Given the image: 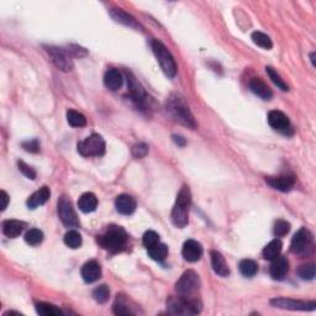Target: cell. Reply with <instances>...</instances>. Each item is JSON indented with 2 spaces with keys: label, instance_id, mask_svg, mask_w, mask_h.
I'll list each match as a JSON object with an SVG mask.
<instances>
[{
  "label": "cell",
  "instance_id": "obj_1",
  "mask_svg": "<svg viewBox=\"0 0 316 316\" xmlns=\"http://www.w3.org/2000/svg\"><path fill=\"white\" fill-rule=\"evenodd\" d=\"M165 109H167V113L170 114L174 121L179 122V124L184 125L189 129L197 128V122H195L191 109L185 104V101L182 98H179L178 95H171L167 99Z\"/></svg>",
  "mask_w": 316,
  "mask_h": 316
},
{
  "label": "cell",
  "instance_id": "obj_2",
  "mask_svg": "<svg viewBox=\"0 0 316 316\" xmlns=\"http://www.w3.org/2000/svg\"><path fill=\"white\" fill-rule=\"evenodd\" d=\"M98 241L101 247L107 251L111 252V254H117L126 247L128 235H126L124 228L120 226H109L103 235L99 236Z\"/></svg>",
  "mask_w": 316,
  "mask_h": 316
},
{
  "label": "cell",
  "instance_id": "obj_3",
  "mask_svg": "<svg viewBox=\"0 0 316 316\" xmlns=\"http://www.w3.org/2000/svg\"><path fill=\"white\" fill-rule=\"evenodd\" d=\"M192 203V194L189 191V186L184 185L177 197L176 205L173 206L172 210V222L174 226L183 228L188 225V210Z\"/></svg>",
  "mask_w": 316,
  "mask_h": 316
},
{
  "label": "cell",
  "instance_id": "obj_4",
  "mask_svg": "<svg viewBox=\"0 0 316 316\" xmlns=\"http://www.w3.org/2000/svg\"><path fill=\"white\" fill-rule=\"evenodd\" d=\"M167 308L173 315H195L201 311V303L195 298L171 297L167 300Z\"/></svg>",
  "mask_w": 316,
  "mask_h": 316
},
{
  "label": "cell",
  "instance_id": "obj_5",
  "mask_svg": "<svg viewBox=\"0 0 316 316\" xmlns=\"http://www.w3.org/2000/svg\"><path fill=\"white\" fill-rule=\"evenodd\" d=\"M151 47L165 76L173 78L177 73V65H176V61H174L173 56L171 55L170 51L167 50V47H165L164 45L158 40H152Z\"/></svg>",
  "mask_w": 316,
  "mask_h": 316
},
{
  "label": "cell",
  "instance_id": "obj_6",
  "mask_svg": "<svg viewBox=\"0 0 316 316\" xmlns=\"http://www.w3.org/2000/svg\"><path fill=\"white\" fill-rule=\"evenodd\" d=\"M78 152L83 157H100L105 153V141L100 135L93 134L77 144Z\"/></svg>",
  "mask_w": 316,
  "mask_h": 316
},
{
  "label": "cell",
  "instance_id": "obj_7",
  "mask_svg": "<svg viewBox=\"0 0 316 316\" xmlns=\"http://www.w3.org/2000/svg\"><path fill=\"white\" fill-rule=\"evenodd\" d=\"M200 287V279L199 276L194 272V270H186L180 277L179 281L176 284V290L178 291L179 296L192 298L195 291Z\"/></svg>",
  "mask_w": 316,
  "mask_h": 316
},
{
  "label": "cell",
  "instance_id": "obj_8",
  "mask_svg": "<svg viewBox=\"0 0 316 316\" xmlns=\"http://www.w3.org/2000/svg\"><path fill=\"white\" fill-rule=\"evenodd\" d=\"M312 248V235L306 227H302L291 240L290 251L294 255L305 256Z\"/></svg>",
  "mask_w": 316,
  "mask_h": 316
},
{
  "label": "cell",
  "instance_id": "obj_9",
  "mask_svg": "<svg viewBox=\"0 0 316 316\" xmlns=\"http://www.w3.org/2000/svg\"><path fill=\"white\" fill-rule=\"evenodd\" d=\"M45 48L57 68L63 72H71L73 69V62L67 50L56 46H46Z\"/></svg>",
  "mask_w": 316,
  "mask_h": 316
},
{
  "label": "cell",
  "instance_id": "obj_10",
  "mask_svg": "<svg viewBox=\"0 0 316 316\" xmlns=\"http://www.w3.org/2000/svg\"><path fill=\"white\" fill-rule=\"evenodd\" d=\"M58 215L63 225L67 227H78L79 221H78L77 214L74 212L72 203L68 200L67 197H62L58 201Z\"/></svg>",
  "mask_w": 316,
  "mask_h": 316
},
{
  "label": "cell",
  "instance_id": "obj_11",
  "mask_svg": "<svg viewBox=\"0 0 316 316\" xmlns=\"http://www.w3.org/2000/svg\"><path fill=\"white\" fill-rule=\"evenodd\" d=\"M275 308L279 309H287V310H302V311H311L315 310L316 303L315 302H302V300H294L287 299V298H276V299L270 300Z\"/></svg>",
  "mask_w": 316,
  "mask_h": 316
},
{
  "label": "cell",
  "instance_id": "obj_12",
  "mask_svg": "<svg viewBox=\"0 0 316 316\" xmlns=\"http://www.w3.org/2000/svg\"><path fill=\"white\" fill-rule=\"evenodd\" d=\"M268 124L273 130L282 132V134L288 135L291 134L293 129H291L290 121H289L288 116L284 113L279 110H272L268 114Z\"/></svg>",
  "mask_w": 316,
  "mask_h": 316
},
{
  "label": "cell",
  "instance_id": "obj_13",
  "mask_svg": "<svg viewBox=\"0 0 316 316\" xmlns=\"http://www.w3.org/2000/svg\"><path fill=\"white\" fill-rule=\"evenodd\" d=\"M182 255L184 257L185 261L192 262H198L203 256V246L200 242L195 240H188L185 241L184 245H183Z\"/></svg>",
  "mask_w": 316,
  "mask_h": 316
},
{
  "label": "cell",
  "instance_id": "obj_14",
  "mask_svg": "<svg viewBox=\"0 0 316 316\" xmlns=\"http://www.w3.org/2000/svg\"><path fill=\"white\" fill-rule=\"evenodd\" d=\"M266 182L276 191L287 193L293 189L296 184V179L289 176H278V177H267Z\"/></svg>",
  "mask_w": 316,
  "mask_h": 316
},
{
  "label": "cell",
  "instance_id": "obj_15",
  "mask_svg": "<svg viewBox=\"0 0 316 316\" xmlns=\"http://www.w3.org/2000/svg\"><path fill=\"white\" fill-rule=\"evenodd\" d=\"M289 270V262L285 257H278L275 258L272 261V264H270L269 273L270 277H272L275 281H282V279L285 278Z\"/></svg>",
  "mask_w": 316,
  "mask_h": 316
},
{
  "label": "cell",
  "instance_id": "obj_16",
  "mask_svg": "<svg viewBox=\"0 0 316 316\" xmlns=\"http://www.w3.org/2000/svg\"><path fill=\"white\" fill-rule=\"evenodd\" d=\"M80 275L86 283H94L101 277L100 264L95 261H89L82 267Z\"/></svg>",
  "mask_w": 316,
  "mask_h": 316
},
{
  "label": "cell",
  "instance_id": "obj_17",
  "mask_svg": "<svg viewBox=\"0 0 316 316\" xmlns=\"http://www.w3.org/2000/svg\"><path fill=\"white\" fill-rule=\"evenodd\" d=\"M249 89L254 94L260 96L263 100H270L273 96L272 89L261 78H252L251 82H249Z\"/></svg>",
  "mask_w": 316,
  "mask_h": 316
},
{
  "label": "cell",
  "instance_id": "obj_18",
  "mask_svg": "<svg viewBox=\"0 0 316 316\" xmlns=\"http://www.w3.org/2000/svg\"><path fill=\"white\" fill-rule=\"evenodd\" d=\"M115 207L122 215H131L136 210V201L131 195L121 194L116 198Z\"/></svg>",
  "mask_w": 316,
  "mask_h": 316
},
{
  "label": "cell",
  "instance_id": "obj_19",
  "mask_svg": "<svg viewBox=\"0 0 316 316\" xmlns=\"http://www.w3.org/2000/svg\"><path fill=\"white\" fill-rule=\"evenodd\" d=\"M210 256H212L213 269L216 275H219L220 277H227L230 275V269H228V266L226 261H225V257L220 254V252L212 251Z\"/></svg>",
  "mask_w": 316,
  "mask_h": 316
},
{
  "label": "cell",
  "instance_id": "obj_20",
  "mask_svg": "<svg viewBox=\"0 0 316 316\" xmlns=\"http://www.w3.org/2000/svg\"><path fill=\"white\" fill-rule=\"evenodd\" d=\"M122 74L115 68H110L109 71H107L104 76V84L109 90H115L120 89L122 86Z\"/></svg>",
  "mask_w": 316,
  "mask_h": 316
},
{
  "label": "cell",
  "instance_id": "obj_21",
  "mask_svg": "<svg viewBox=\"0 0 316 316\" xmlns=\"http://www.w3.org/2000/svg\"><path fill=\"white\" fill-rule=\"evenodd\" d=\"M50 195H51L50 189H48L47 186H42L41 189L35 192L28 199L29 209H36V207L46 204L48 199H50Z\"/></svg>",
  "mask_w": 316,
  "mask_h": 316
},
{
  "label": "cell",
  "instance_id": "obj_22",
  "mask_svg": "<svg viewBox=\"0 0 316 316\" xmlns=\"http://www.w3.org/2000/svg\"><path fill=\"white\" fill-rule=\"evenodd\" d=\"M25 222L19 220H7L3 224V233L9 239H16L25 228Z\"/></svg>",
  "mask_w": 316,
  "mask_h": 316
},
{
  "label": "cell",
  "instance_id": "obj_23",
  "mask_svg": "<svg viewBox=\"0 0 316 316\" xmlns=\"http://www.w3.org/2000/svg\"><path fill=\"white\" fill-rule=\"evenodd\" d=\"M128 86L132 100L136 101L138 105H142L144 100H146V94H144V90L142 87L140 86V83H137V80L132 76H129Z\"/></svg>",
  "mask_w": 316,
  "mask_h": 316
},
{
  "label": "cell",
  "instance_id": "obj_24",
  "mask_svg": "<svg viewBox=\"0 0 316 316\" xmlns=\"http://www.w3.org/2000/svg\"><path fill=\"white\" fill-rule=\"evenodd\" d=\"M96 206H98V198L93 193H84L83 195H80L79 200H78V207L80 212L86 214L93 213Z\"/></svg>",
  "mask_w": 316,
  "mask_h": 316
},
{
  "label": "cell",
  "instance_id": "obj_25",
  "mask_svg": "<svg viewBox=\"0 0 316 316\" xmlns=\"http://www.w3.org/2000/svg\"><path fill=\"white\" fill-rule=\"evenodd\" d=\"M110 15L114 20L117 21V23L124 24V25L130 26V28H134V29L140 28V25L136 23V20H135L131 15H129L128 13H125V11H122L121 9H111Z\"/></svg>",
  "mask_w": 316,
  "mask_h": 316
},
{
  "label": "cell",
  "instance_id": "obj_26",
  "mask_svg": "<svg viewBox=\"0 0 316 316\" xmlns=\"http://www.w3.org/2000/svg\"><path fill=\"white\" fill-rule=\"evenodd\" d=\"M283 248V243L281 240H273L270 241L268 245L266 246L263 249V258L267 261H273L275 258L281 256Z\"/></svg>",
  "mask_w": 316,
  "mask_h": 316
},
{
  "label": "cell",
  "instance_id": "obj_27",
  "mask_svg": "<svg viewBox=\"0 0 316 316\" xmlns=\"http://www.w3.org/2000/svg\"><path fill=\"white\" fill-rule=\"evenodd\" d=\"M239 268H240L241 275H242L243 277L251 278V277L256 276V273L258 272V264L252 260H242L240 262Z\"/></svg>",
  "mask_w": 316,
  "mask_h": 316
},
{
  "label": "cell",
  "instance_id": "obj_28",
  "mask_svg": "<svg viewBox=\"0 0 316 316\" xmlns=\"http://www.w3.org/2000/svg\"><path fill=\"white\" fill-rule=\"evenodd\" d=\"M149 251L150 257L152 258V260L157 261V262H162L165 260V257H167L168 255V247L164 245V243H157L156 246H153L152 248L147 249Z\"/></svg>",
  "mask_w": 316,
  "mask_h": 316
},
{
  "label": "cell",
  "instance_id": "obj_29",
  "mask_svg": "<svg viewBox=\"0 0 316 316\" xmlns=\"http://www.w3.org/2000/svg\"><path fill=\"white\" fill-rule=\"evenodd\" d=\"M67 121L73 128H83L87 125V119L83 114L78 113L76 110L67 111Z\"/></svg>",
  "mask_w": 316,
  "mask_h": 316
},
{
  "label": "cell",
  "instance_id": "obj_30",
  "mask_svg": "<svg viewBox=\"0 0 316 316\" xmlns=\"http://www.w3.org/2000/svg\"><path fill=\"white\" fill-rule=\"evenodd\" d=\"M65 243L69 248H79L82 246V236L76 230L68 231L65 235Z\"/></svg>",
  "mask_w": 316,
  "mask_h": 316
},
{
  "label": "cell",
  "instance_id": "obj_31",
  "mask_svg": "<svg viewBox=\"0 0 316 316\" xmlns=\"http://www.w3.org/2000/svg\"><path fill=\"white\" fill-rule=\"evenodd\" d=\"M36 311H37V314L44 315V316L62 315L61 310L57 309L56 306L51 305V304H47V303H37V304H36Z\"/></svg>",
  "mask_w": 316,
  "mask_h": 316
},
{
  "label": "cell",
  "instance_id": "obj_32",
  "mask_svg": "<svg viewBox=\"0 0 316 316\" xmlns=\"http://www.w3.org/2000/svg\"><path fill=\"white\" fill-rule=\"evenodd\" d=\"M252 40L257 46H260L261 48H264V50H270L273 46L272 40H270L269 36H267L266 34L261 31H255L252 34Z\"/></svg>",
  "mask_w": 316,
  "mask_h": 316
},
{
  "label": "cell",
  "instance_id": "obj_33",
  "mask_svg": "<svg viewBox=\"0 0 316 316\" xmlns=\"http://www.w3.org/2000/svg\"><path fill=\"white\" fill-rule=\"evenodd\" d=\"M109 297H110L109 287L105 284L99 285V287H96L94 290H93V298H94L95 302L99 304L107 303L108 300H109Z\"/></svg>",
  "mask_w": 316,
  "mask_h": 316
},
{
  "label": "cell",
  "instance_id": "obj_34",
  "mask_svg": "<svg viewBox=\"0 0 316 316\" xmlns=\"http://www.w3.org/2000/svg\"><path fill=\"white\" fill-rule=\"evenodd\" d=\"M25 241L30 246H37L44 241V233L38 228H31L25 234Z\"/></svg>",
  "mask_w": 316,
  "mask_h": 316
},
{
  "label": "cell",
  "instance_id": "obj_35",
  "mask_svg": "<svg viewBox=\"0 0 316 316\" xmlns=\"http://www.w3.org/2000/svg\"><path fill=\"white\" fill-rule=\"evenodd\" d=\"M266 72H267V74H268V76H269L270 79H272V82L275 83L279 89L283 90V92H288V90H289L288 84L282 79V77L279 76L278 72H277L275 68L266 67Z\"/></svg>",
  "mask_w": 316,
  "mask_h": 316
},
{
  "label": "cell",
  "instance_id": "obj_36",
  "mask_svg": "<svg viewBox=\"0 0 316 316\" xmlns=\"http://www.w3.org/2000/svg\"><path fill=\"white\" fill-rule=\"evenodd\" d=\"M298 275L303 281H312L315 278V264L308 263L304 264L298 269Z\"/></svg>",
  "mask_w": 316,
  "mask_h": 316
},
{
  "label": "cell",
  "instance_id": "obj_37",
  "mask_svg": "<svg viewBox=\"0 0 316 316\" xmlns=\"http://www.w3.org/2000/svg\"><path fill=\"white\" fill-rule=\"evenodd\" d=\"M142 242H143V246L147 249L152 248L153 246H156L157 243H159L158 234L155 233V231H147V233H144L143 235Z\"/></svg>",
  "mask_w": 316,
  "mask_h": 316
},
{
  "label": "cell",
  "instance_id": "obj_38",
  "mask_svg": "<svg viewBox=\"0 0 316 316\" xmlns=\"http://www.w3.org/2000/svg\"><path fill=\"white\" fill-rule=\"evenodd\" d=\"M289 231H290V224L285 220H277L275 224V228H273V233L277 237H283L285 236Z\"/></svg>",
  "mask_w": 316,
  "mask_h": 316
},
{
  "label": "cell",
  "instance_id": "obj_39",
  "mask_svg": "<svg viewBox=\"0 0 316 316\" xmlns=\"http://www.w3.org/2000/svg\"><path fill=\"white\" fill-rule=\"evenodd\" d=\"M149 153V146L143 142H138L132 147V156L135 158H143Z\"/></svg>",
  "mask_w": 316,
  "mask_h": 316
},
{
  "label": "cell",
  "instance_id": "obj_40",
  "mask_svg": "<svg viewBox=\"0 0 316 316\" xmlns=\"http://www.w3.org/2000/svg\"><path fill=\"white\" fill-rule=\"evenodd\" d=\"M17 165H19V171L21 173L24 174V176L26 177V178H29V179H32L34 180L35 178H36V172H35V170L32 167H30L29 164H26L25 162H23V161H19L17 162Z\"/></svg>",
  "mask_w": 316,
  "mask_h": 316
},
{
  "label": "cell",
  "instance_id": "obj_41",
  "mask_svg": "<svg viewBox=\"0 0 316 316\" xmlns=\"http://www.w3.org/2000/svg\"><path fill=\"white\" fill-rule=\"evenodd\" d=\"M23 149L28 152L37 153L40 151V143H38V141L36 140V138H34V140H29L23 142Z\"/></svg>",
  "mask_w": 316,
  "mask_h": 316
},
{
  "label": "cell",
  "instance_id": "obj_42",
  "mask_svg": "<svg viewBox=\"0 0 316 316\" xmlns=\"http://www.w3.org/2000/svg\"><path fill=\"white\" fill-rule=\"evenodd\" d=\"M114 312H115L116 315H130L132 314V311L129 308L128 305H126L125 303H115L114 304Z\"/></svg>",
  "mask_w": 316,
  "mask_h": 316
},
{
  "label": "cell",
  "instance_id": "obj_43",
  "mask_svg": "<svg viewBox=\"0 0 316 316\" xmlns=\"http://www.w3.org/2000/svg\"><path fill=\"white\" fill-rule=\"evenodd\" d=\"M67 51L69 52V55L73 56V57H79V58H80V57L87 56V51L82 47L76 46V45H72V46H69Z\"/></svg>",
  "mask_w": 316,
  "mask_h": 316
},
{
  "label": "cell",
  "instance_id": "obj_44",
  "mask_svg": "<svg viewBox=\"0 0 316 316\" xmlns=\"http://www.w3.org/2000/svg\"><path fill=\"white\" fill-rule=\"evenodd\" d=\"M0 197H2V210L4 212V210L7 209L9 203V195L7 194V192L2 191L0 192Z\"/></svg>",
  "mask_w": 316,
  "mask_h": 316
},
{
  "label": "cell",
  "instance_id": "obj_45",
  "mask_svg": "<svg viewBox=\"0 0 316 316\" xmlns=\"http://www.w3.org/2000/svg\"><path fill=\"white\" fill-rule=\"evenodd\" d=\"M173 141L178 144V146H184L185 144V140L182 136H173Z\"/></svg>",
  "mask_w": 316,
  "mask_h": 316
},
{
  "label": "cell",
  "instance_id": "obj_46",
  "mask_svg": "<svg viewBox=\"0 0 316 316\" xmlns=\"http://www.w3.org/2000/svg\"><path fill=\"white\" fill-rule=\"evenodd\" d=\"M310 59H311L312 66H315V52H311V53H310Z\"/></svg>",
  "mask_w": 316,
  "mask_h": 316
}]
</instances>
